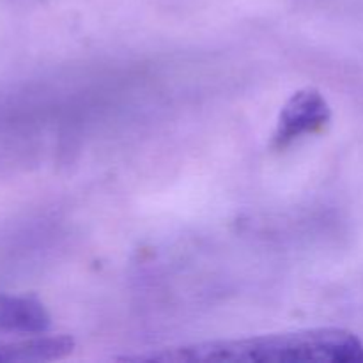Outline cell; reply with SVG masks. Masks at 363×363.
Instances as JSON below:
<instances>
[{
	"label": "cell",
	"mask_w": 363,
	"mask_h": 363,
	"mask_svg": "<svg viewBox=\"0 0 363 363\" xmlns=\"http://www.w3.org/2000/svg\"><path fill=\"white\" fill-rule=\"evenodd\" d=\"M69 335H32L27 339L0 340V362H52L73 353Z\"/></svg>",
	"instance_id": "obj_3"
},
{
	"label": "cell",
	"mask_w": 363,
	"mask_h": 363,
	"mask_svg": "<svg viewBox=\"0 0 363 363\" xmlns=\"http://www.w3.org/2000/svg\"><path fill=\"white\" fill-rule=\"evenodd\" d=\"M50 328V315L45 305L32 296L0 293V332L43 333Z\"/></svg>",
	"instance_id": "obj_4"
},
{
	"label": "cell",
	"mask_w": 363,
	"mask_h": 363,
	"mask_svg": "<svg viewBox=\"0 0 363 363\" xmlns=\"http://www.w3.org/2000/svg\"><path fill=\"white\" fill-rule=\"evenodd\" d=\"M332 119L328 101L315 89H303L294 92L286 103L279 117L273 144L275 147H286L298 137L323 130Z\"/></svg>",
	"instance_id": "obj_2"
},
{
	"label": "cell",
	"mask_w": 363,
	"mask_h": 363,
	"mask_svg": "<svg viewBox=\"0 0 363 363\" xmlns=\"http://www.w3.org/2000/svg\"><path fill=\"white\" fill-rule=\"evenodd\" d=\"M117 360L135 363H363V344L354 333L346 330L321 328L167 347Z\"/></svg>",
	"instance_id": "obj_1"
}]
</instances>
